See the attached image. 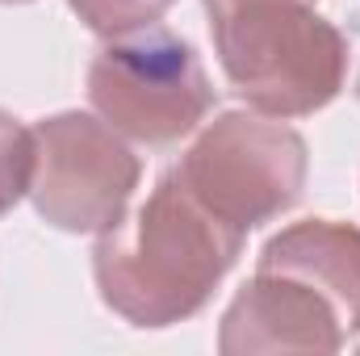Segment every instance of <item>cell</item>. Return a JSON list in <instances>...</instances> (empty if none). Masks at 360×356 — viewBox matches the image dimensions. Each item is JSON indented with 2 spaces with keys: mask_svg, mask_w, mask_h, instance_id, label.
I'll return each mask as SVG.
<instances>
[{
  "mask_svg": "<svg viewBox=\"0 0 360 356\" xmlns=\"http://www.w3.org/2000/svg\"><path fill=\"white\" fill-rule=\"evenodd\" d=\"M89 101L122 139L168 147L205 122L214 109V84L193 42L155 21L117 34L105 51H96Z\"/></svg>",
  "mask_w": 360,
  "mask_h": 356,
  "instance_id": "obj_4",
  "label": "cell"
},
{
  "mask_svg": "<svg viewBox=\"0 0 360 356\" xmlns=\"http://www.w3.org/2000/svg\"><path fill=\"white\" fill-rule=\"evenodd\" d=\"M0 4H25V0H0Z\"/></svg>",
  "mask_w": 360,
  "mask_h": 356,
  "instance_id": "obj_10",
  "label": "cell"
},
{
  "mask_svg": "<svg viewBox=\"0 0 360 356\" xmlns=\"http://www.w3.org/2000/svg\"><path fill=\"white\" fill-rule=\"evenodd\" d=\"M243 231L205 210L164 172L134 222L96 235L92 276L101 302L130 327H172L205 310L243 252Z\"/></svg>",
  "mask_w": 360,
  "mask_h": 356,
  "instance_id": "obj_1",
  "label": "cell"
},
{
  "mask_svg": "<svg viewBox=\"0 0 360 356\" xmlns=\"http://www.w3.org/2000/svg\"><path fill=\"white\" fill-rule=\"evenodd\" d=\"M218 63L256 113L310 117L348 76V38L314 0H205Z\"/></svg>",
  "mask_w": 360,
  "mask_h": 356,
  "instance_id": "obj_2",
  "label": "cell"
},
{
  "mask_svg": "<svg viewBox=\"0 0 360 356\" xmlns=\"http://www.w3.org/2000/svg\"><path fill=\"white\" fill-rule=\"evenodd\" d=\"M168 172L205 210L248 235L297 205L310 151L306 139L281 117L231 109L197 134V143Z\"/></svg>",
  "mask_w": 360,
  "mask_h": 356,
  "instance_id": "obj_3",
  "label": "cell"
},
{
  "mask_svg": "<svg viewBox=\"0 0 360 356\" xmlns=\"http://www.w3.org/2000/svg\"><path fill=\"white\" fill-rule=\"evenodd\" d=\"M143 164L126 139L80 109L51 113L34 126L30 201L42 222L68 235H105L126 218Z\"/></svg>",
  "mask_w": 360,
  "mask_h": 356,
  "instance_id": "obj_5",
  "label": "cell"
},
{
  "mask_svg": "<svg viewBox=\"0 0 360 356\" xmlns=\"http://www.w3.org/2000/svg\"><path fill=\"white\" fill-rule=\"evenodd\" d=\"M348 340L335 306L306 285L302 276L256 268V276L231 298L218 352L252 356V352H340Z\"/></svg>",
  "mask_w": 360,
  "mask_h": 356,
  "instance_id": "obj_6",
  "label": "cell"
},
{
  "mask_svg": "<svg viewBox=\"0 0 360 356\" xmlns=\"http://www.w3.org/2000/svg\"><path fill=\"white\" fill-rule=\"evenodd\" d=\"M34 177V130L0 109V218L30 193Z\"/></svg>",
  "mask_w": 360,
  "mask_h": 356,
  "instance_id": "obj_8",
  "label": "cell"
},
{
  "mask_svg": "<svg viewBox=\"0 0 360 356\" xmlns=\"http://www.w3.org/2000/svg\"><path fill=\"white\" fill-rule=\"evenodd\" d=\"M72 13L101 38H117L143 25H155L176 0H68Z\"/></svg>",
  "mask_w": 360,
  "mask_h": 356,
  "instance_id": "obj_9",
  "label": "cell"
},
{
  "mask_svg": "<svg viewBox=\"0 0 360 356\" xmlns=\"http://www.w3.org/2000/svg\"><path fill=\"white\" fill-rule=\"evenodd\" d=\"M356 92H360V80H356Z\"/></svg>",
  "mask_w": 360,
  "mask_h": 356,
  "instance_id": "obj_11",
  "label": "cell"
},
{
  "mask_svg": "<svg viewBox=\"0 0 360 356\" xmlns=\"http://www.w3.org/2000/svg\"><path fill=\"white\" fill-rule=\"evenodd\" d=\"M256 268L289 272L314 285L340 314L344 331H360V231L331 218H306L272 235Z\"/></svg>",
  "mask_w": 360,
  "mask_h": 356,
  "instance_id": "obj_7",
  "label": "cell"
}]
</instances>
